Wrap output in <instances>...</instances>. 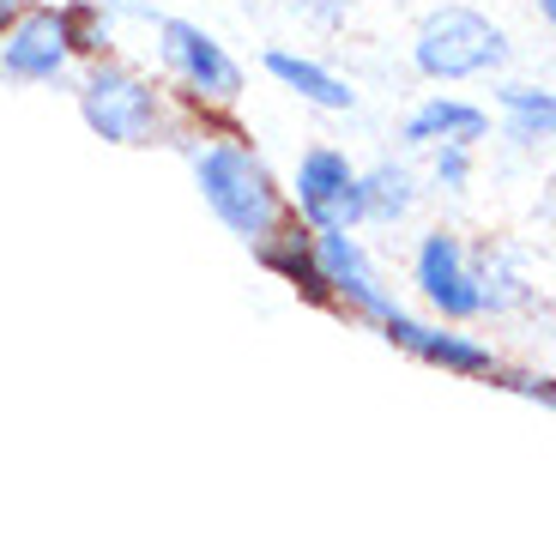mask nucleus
Instances as JSON below:
<instances>
[{
  "instance_id": "nucleus-1",
  "label": "nucleus",
  "mask_w": 556,
  "mask_h": 550,
  "mask_svg": "<svg viewBox=\"0 0 556 550\" xmlns=\"http://www.w3.org/2000/svg\"><path fill=\"white\" fill-rule=\"evenodd\" d=\"M194 188H200V200H206L212 218H218L230 236H242L249 248L291 212L285 207V188H278L273 170L261 164V152L242 146L237 134H218L194 152Z\"/></svg>"
},
{
  "instance_id": "nucleus-2",
  "label": "nucleus",
  "mask_w": 556,
  "mask_h": 550,
  "mask_svg": "<svg viewBox=\"0 0 556 550\" xmlns=\"http://www.w3.org/2000/svg\"><path fill=\"white\" fill-rule=\"evenodd\" d=\"M508 30L478 7H435L417 18L412 37V67L435 85H459V79H490L508 67Z\"/></svg>"
},
{
  "instance_id": "nucleus-3",
  "label": "nucleus",
  "mask_w": 556,
  "mask_h": 550,
  "mask_svg": "<svg viewBox=\"0 0 556 550\" xmlns=\"http://www.w3.org/2000/svg\"><path fill=\"white\" fill-rule=\"evenodd\" d=\"M79 115L85 127L110 146H157L169 127V103L146 73H134L127 61H91L79 79Z\"/></svg>"
},
{
  "instance_id": "nucleus-4",
  "label": "nucleus",
  "mask_w": 556,
  "mask_h": 550,
  "mask_svg": "<svg viewBox=\"0 0 556 550\" xmlns=\"http://www.w3.org/2000/svg\"><path fill=\"white\" fill-rule=\"evenodd\" d=\"M157 55H164L169 79L194 97V103H237L242 67H237V55H230L206 25L176 18V13L157 18Z\"/></svg>"
},
{
  "instance_id": "nucleus-5",
  "label": "nucleus",
  "mask_w": 556,
  "mask_h": 550,
  "mask_svg": "<svg viewBox=\"0 0 556 550\" xmlns=\"http://www.w3.org/2000/svg\"><path fill=\"white\" fill-rule=\"evenodd\" d=\"M285 207L308 224V230H357L363 200H357V164L339 146H308L296 158V182L285 193Z\"/></svg>"
},
{
  "instance_id": "nucleus-6",
  "label": "nucleus",
  "mask_w": 556,
  "mask_h": 550,
  "mask_svg": "<svg viewBox=\"0 0 556 550\" xmlns=\"http://www.w3.org/2000/svg\"><path fill=\"white\" fill-rule=\"evenodd\" d=\"M412 285L417 297L442 315V327H466V321L484 315L478 303V278H472V248L454 230H424L412 254Z\"/></svg>"
},
{
  "instance_id": "nucleus-7",
  "label": "nucleus",
  "mask_w": 556,
  "mask_h": 550,
  "mask_svg": "<svg viewBox=\"0 0 556 550\" xmlns=\"http://www.w3.org/2000/svg\"><path fill=\"white\" fill-rule=\"evenodd\" d=\"M381 339L400 345V351H412V358L430 363V370L459 375V382H496L502 375L496 345H484L478 333L442 327V321H417V315H405V309H393V315L381 321Z\"/></svg>"
},
{
  "instance_id": "nucleus-8",
  "label": "nucleus",
  "mask_w": 556,
  "mask_h": 550,
  "mask_svg": "<svg viewBox=\"0 0 556 550\" xmlns=\"http://www.w3.org/2000/svg\"><path fill=\"white\" fill-rule=\"evenodd\" d=\"M315 261H320V278H327V290H333V303L345 309V315L381 327V321L400 309L393 290L381 285L376 261H369V248L357 242V230H320L315 236Z\"/></svg>"
},
{
  "instance_id": "nucleus-9",
  "label": "nucleus",
  "mask_w": 556,
  "mask_h": 550,
  "mask_svg": "<svg viewBox=\"0 0 556 550\" xmlns=\"http://www.w3.org/2000/svg\"><path fill=\"white\" fill-rule=\"evenodd\" d=\"M67 37H61V13L55 7H25L13 18V30L0 37V73L18 85H49L67 73Z\"/></svg>"
},
{
  "instance_id": "nucleus-10",
  "label": "nucleus",
  "mask_w": 556,
  "mask_h": 550,
  "mask_svg": "<svg viewBox=\"0 0 556 550\" xmlns=\"http://www.w3.org/2000/svg\"><path fill=\"white\" fill-rule=\"evenodd\" d=\"M400 139H405V146H417V152H442V146L472 152L478 139H490V110H478V103H466V97L430 91L412 115H405Z\"/></svg>"
},
{
  "instance_id": "nucleus-11",
  "label": "nucleus",
  "mask_w": 556,
  "mask_h": 550,
  "mask_svg": "<svg viewBox=\"0 0 556 550\" xmlns=\"http://www.w3.org/2000/svg\"><path fill=\"white\" fill-rule=\"evenodd\" d=\"M254 254H261L266 273H278L285 285L296 290V297H308V303H333V290H327L320 261H315V230H308L296 212H285V218H278L273 230L254 242Z\"/></svg>"
},
{
  "instance_id": "nucleus-12",
  "label": "nucleus",
  "mask_w": 556,
  "mask_h": 550,
  "mask_svg": "<svg viewBox=\"0 0 556 550\" xmlns=\"http://www.w3.org/2000/svg\"><path fill=\"white\" fill-rule=\"evenodd\" d=\"M472 278H478V303H484V315H515V309L532 303L527 254H515L508 242H478L472 248Z\"/></svg>"
},
{
  "instance_id": "nucleus-13",
  "label": "nucleus",
  "mask_w": 556,
  "mask_h": 550,
  "mask_svg": "<svg viewBox=\"0 0 556 550\" xmlns=\"http://www.w3.org/2000/svg\"><path fill=\"white\" fill-rule=\"evenodd\" d=\"M261 67L273 73L285 91H296L303 103H315V110H333V115L357 110V91H351V79H339V73L327 67V61H315V55H296V49H266Z\"/></svg>"
},
{
  "instance_id": "nucleus-14",
  "label": "nucleus",
  "mask_w": 556,
  "mask_h": 550,
  "mask_svg": "<svg viewBox=\"0 0 556 550\" xmlns=\"http://www.w3.org/2000/svg\"><path fill=\"white\" fill-rule=\"evenodd\" d=\"M357 200H363V224H400L417 207V176L400 158H381V164L357 170Z\"/></svg>"
},
{
  "instance_id": "nucleus-15",
  "label": "nucleus",
  "mask_w": 556,
  "mask_h": 550,
  "mask_svg": "<svg viewBox=\"0 0 556 550\" xmlns=\"http://www.w3.org/2000/svg\"><path fill=\"white\" fill-rule=\"evenodd\" d=\"M496 103H502V139L520 146V152H532V146H544L556 134V91L551 85H502Z\"/></svg>"
},
{
  "instance_id": "nucleus-16",
  "label": "nucleus",
  "mask_w": 556,
  "mask_h": 550,
  "mask_svg": "<svg viewBox=\"0 0 556 550\" xmlns=\"http://www.w3.org/2000/svg\"><path fill=\"white\" fill-rule=\"evenodd\" d=\"M61 13V37H67V55H91L98 61L103 37H110V25H103V13L91 7V0H67V7H55Z\"/></svg>"
},
{
  "instance_id": "nucleus-17",
  "label": "nucleus",
  "mask_w": 556,
  "mask_h": 550,
  "mask_svg": "<svg viewBox=\"0 0 556 550\" xmlns=\"http://www.w3.org/2000/svg\"><path fill=\"white\" fill-rule=\"evenodd\" d=\"M430 182L442 193H466V182H472V152H459V146L430 152Z\"/></svg>"
},
{
  "instance_id": "nucleus-18",
  "label": "nucleus",
  "mask_w": 556,
  "mask_h": 550,
  "mask_svg": "<svg viewBox=\"0 0 556 550\" xmlns=\"http://www.w3.org/2000/svg\"><path fill=\"white\" fill-rule=\"evenodd\" d=\"M496 382H508L520 399H539V405H551V399H556V375L551 370H502Z\"/></svg>"
},
{
  "instance_id": "nucleus-19",
  "label": "nucleus",
  "mask_w": 556,
  "mask_h": 550,
  "mask_svg": "<svg viewBox=\"0 0 556 550\" xmlns=\"http://www.w3.org/2000/svg\"><path fill=\"white\" fill-rule=\"evenodd\" d=\"M291 7H296L303 18H315V25H339L351 0H291Z\"/></svg>"
},
{
  "instance_id": "nucleus-20",
  "label": "nucleus",
  "mask_w": 556,
  "mask_h": 550,
  "mask_svg": "<svg viewBox=\"0 0 556 550\" xmlns=\"http://www.w3.org/2000/svg\"><path fill=\"white\" fill-rule=\"evenodd\" d=\"M25 13V0H0V37H7V30H13V18Z\"/></svg>"
},
{
  "instance_id": "nucleus-21",
  "label": "nucleus",
  "mask_w": 556,
  "mask_h": 550,
  "mask_svg": "<svg viewBox=\"0 0 556 550\" xmlns=\"http://www.w3.org/2000/svg\"><path fill=\"white\" fill-rule=\"evenodd\" d=\"M539 18L551 25V18H556V0H539Z\"/></svg>"
}]
</instances>
